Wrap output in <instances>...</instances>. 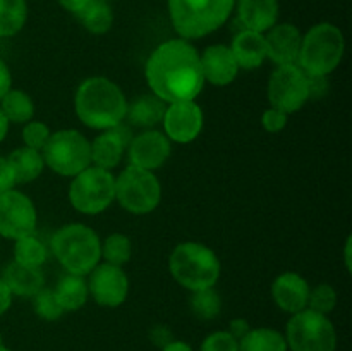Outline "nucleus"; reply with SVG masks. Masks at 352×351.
<instances>
[{
  "instance_id": "1",
  "label": "nucleus",
  "mask_w": 352,
  "mask_h": 351,
  "mask_svg": "<svg viewBox=\"0 0 352 351\" xmlns=\"http://www.w3.org/2000/svg\"><path fill=\"white\" fill-rule=\"evenodd\" d=\"M148 86L165 103L196 100L205 86L199 52L184 38L158 45L146 61Z\"/></svg>"
},
{
  "instance_id": "2",
  "label": "nucleus",
  "mask_w": 352,
  "mask_h": 351,
  "mask_svg": "<svg viewBox=\"0 0 352 351\" xmlns=\"http://www.w3.org/2000/svg\"><path fill=\"white\" fill-rule=\"evenodd\" d=\"M78 119L91 129L107 131L126 119L127 100L117 83L105 76H93L78 86L74 95Z\"/></svg>"
},
{
  "instance_id": "3",
  "label": "nucleus",
  "mask_w": 352,
  "mask_h": 351,
  "mask_svg": "<svg viewBox=\"0 0 352 351\" xmlns=\"http://www.w3.org/2000/svg\"><path fill=\"white\" fill-rule=\"evenodd\" d=\"M50 248L69 274L88 275L102 260V241L95 229L85 224L58 227L52 236Z\"/></svg>"
},
{
  "instance_id": "4",
  "label": "nucleus",
  "mask_w": 352,
  "mask_h": 351,
  "mask_svg": "<svg viewBox=\"0 0 352 351\" xmlns=\"http://www.w3.org/2000/svg\"><path fill=\"white\" fill-rule=\"evenodd\" d=\"M220 268L215 251L198 241L179 243L168 258V270L174 281L191 292L213 288L220 277Z\"/></svg>"
},
{
  "instance_id": "5",
  "label": "nucleus",
  "mask_w": 352,
  "mask_h": 351,
  "mask_svg": "<svg viewBox=\"0 0 352 351\" xmlns=\"http://www.w3.org/2000/svg\"><path fill=\"white\" fill-rule=\"evenodd\" d=\"M236 0H168V16L177 34L196 40L226 24Z\"/></svg>"
},
{
  "instance_id": "6",
  "label": "nucleus",
  "mask_w": 352,
  "mask_h": 351,
  "mask_svg": "<svg viewBox=\"0 0 352 351\" xmlns=\"http://www.w3.org/2000/svg\"><path fill=\"white\" fill-rule=\"evenodd\" d=\"M346 52L344 34L336 24L318 23L302 36L298 65L308 76H327L336 71Z\"/></svg>"
},
{
  "instance_id": "7",
  "label": "nucleus",
  "mask_w": 352,
  "mask_h": 351,
  "mask_svg": "<svg viewBox=\"0 0 352 351\" xmlns=\"http://www.w3.org/2000/svg\"><path fill=\"white\" fill-rule=\"evenodd\" d=\"M43 162L55 174L74 178L91 165V141L78 129H60L50 134L41 150Z\"/></svg>"
},
{
  "instance_id": "8",
  "label": "nucleus",
  "mask_w": 352,
  "mask_h": 351,
  "mask_svg": "<svg viewBox=\"0 0 352 351\" xmlns=\"http://www.w3.org/2000/svg\"><path fill=\"white\" fill-rule=\"evenodd\" d=\"M116 200V178L110 171L89 165L72 178L69 202L72 209L86 215H96Z\"/></svg>"
},
{
  "instance_id": "9",
  "label": "nucleus",
  "mask_w": 352,
  "mask_h": 351,
  "mask_svg": "<svg viewBox=\"0 0 352 351\" xmlns=\"http://www.w3.org/2000/svg\"><path fill=\"white\" fill-rule=\"evenodd\" d=\"M284 336L291 351L337 350V330L332 320L309 308L301 310L289 319Z\"/></svg>"
},
{
  "instance_id": "10",
  "label": "nucleus",
  "mask_w": 352,
  "mask_h": 351,
  "mask_svg": "<svg viewBox=\"0 0 352 351\" xmlns=\"http://www.w3.org/2000/svg\"><path fill=\"white\" fill-rule=\"evenodd\" d=\"M116 200L129 213L144 215L160 205L162 184L151 171L129 165L116 178Z\"/></svg>"
},
{
  "instance_id": "11",
  "label": "nucleus",
  "mask_w": 352,
  "mask_h": 351,
  "mask_svg": "<svg viewBox=\"0 0 352 351\" xmlns=\"http://www.w3.org/2000/svg\"><path fill=\"white\" fill-rule=\"evenodd\" d=\"M268 102L284 114H294L305 107L309 96L308 74L298 64L277 65L268 79Z\"/></svg>"
},
{
  "instance_id": "12",
  "label": "nucleus",
  "mask_w": 352,
  "mask_h": 351,
  "mask_svg": "<svg viewBox=\"0 0 352 351\" xmlns=\"http://www.w3.org/2000/svg\"><path fill=\"white\" fill-rule=\"evenodd\" d=\"M36 229V209L30 196L17 189L0 195V236L6 240L34 234Z\"/></svg>"
},
{
  "instance_id": "13",
  "label": "nucleus",
  "mask_w": 352,
  "mask_h": 351,
  "mask_svg": "<svg viewBox=\"0 0 352 351\" xmlns=\"http://www.w3.org/2000/svg\"><path fill=\"white\" fill-rule=\"evenodd\" d=\"M88 292L95 303L107 308H117L129 295V279L122 267L112 264H98L89 272Z\"/></svg>"
},
{
  "instance_id": "14",
  "label": "nucleus",
  "mask_w": 352,
  "mask_h": 351,
  "mask_svg": "<svg viewBox=\"0 0 352 351\" xmlns=\"http://www.w3.org/2000/svg\"><path fill=\"white\" fill-rule=\"evenodd\" d=\"M203 110L195 100L167 103L164 119V134L174 143H191L203 131Z\"/></svg>"
},
{
  "instance_id": "15",
  "label": "nucleus",
  "mask_w": 352,
  "mask_h": 351,
  "mask_svg": "<svg viewBox=\"0 0 352 351\" xmlns=\"http://www.w3.org/2000/svg\"><path fill=\"white\" fill-rule=\"evenodd\" d=\"M127 160L134 167L157 171L172 153V141L157 129H146L131 138L127 145Z\"/></svg>"
},
{
  "instance_id": "16",
  "label": "nucleus",
  "mask_w": 352,
  "mask_h": 351,
  "mask_svg": "<svg viewBox=\"0 0 352 351\" xmlns=\"http://www.w3.org/2000/svg\"><path fill=\"white\" fill-rule=\"evenodd\" d=\"M265 41H267V58H270L274 64H298L302 41V34L298 26L291 23H277L265 33Z\"/></svg>"
},
{
  "instance_id": "17",
  "label": "nucleus",
  "mask_w": 352,
  "mask_h": 351,
  "mask_svg": "<svg viewBox=\"0 0 352 351\" xmlns=\"http://www.w3.org/2000/svg\"><path fill=\"white\" fill-rule=\"evenodd\" d=\"M205 83L215 86H227L239 74V65L232 50L227 45H210L199 55Z\"/></svg>"
},
{
  "instance_id": "18",
  "label": "nucleus",
  "mask_w": 352,
  "mask_h": 351,
  "mask_svg": "<svg viewBox=\"0 0 352 351\" xmlns=\"http://www.w3.org/2000/svg\"><path fill=\"white\" fill-rule=\"evenodd\" d=\"M309 289L308 281L298 272H284L275 277L270 292L278 308L294 315L308 306Z\"/></svg>"
},
{
  "instance_id": "19",
  "label": "nucleus",
  "mask_w": 352,
  "mask_h": 351,
  "mask_svg": "<svg viewBox=\"0 0 352 351\" xmlns=\"http://www.w3.org/2000/svg\"><path fill=\"white\" fill-rule=\"evenodd\" d=\"M129 141L127 133L120 129V126L103 131L91 141V164L95 167L112 171L122 160Z\"/></svg>"
},
{
  "instance_id": "20",
  "label": "nucleus",
  "mask_w": 352,
  "mask_h": 351,
  "mask_svg": "<svg viewBox=\"0 0 352 351\" xmlns=\"http://www.w3.org/2000/svg\"><path fill=\"white\" fill-rule=\"evenodd\" d=\"M237 17L244 30L267 33L278 21V0H236Z\"/></svg>"
},
{
  "instance_id": "21",
  "label": "nucleus",
  "mask_w": 352,
  "mask_h": 351,
  "mask_svg": "<svg viewBox=\"0 0 352 351\" xmlns=\"http://www.w3.org/2000/svg\"><path fill=\"white\" fill-rule=\"evenodd\" d=\"M234 57H236L239 69L253 71L263 65L267 61V41L265 33H256L251 30H243L234 36L230 45Z\"/></svg>"
},
{
  "instance_id": "22",
  "label": "nucleus",
  "mask_w": 352,
  "mask_h": 351,
  "mask_svg": "<svg viewBox=\"0 0 352 351\" xmlns=\"http://www.w3.org/2000/svg\"><path fill=\"white\" fill-rule=\"evenodd\" d=\"M0 279L6 282L12 296L33 298L45 286V275L41 272V267H28V265H21L14 260L7 265Z\"/></svg>"
},
{
  "instance_id": "23",
  "label": "nucleus",
  "mask_w": 352,
  "mask_h": 351,
  "mask_svg": "<svg viewBox=\"0 0 352 351\" xmlns=\"http://www.w3.org/2000/svg\"><path fill=\"white\" fill-rule=\"evenodd\" d=\"M165 109H167V103L158 98V96H155L153 93L141 95L131 103H127L126 119L133 126L150 129V127H155L157 124L162 123Z\"/></svg>"
},
{
  "instance_id": "24",
  "label": "nucleus",
  "mask_w": 352,
  "mask_h": 351,
  "mask_svg": "<svg viewBox=\"0 0 352 351\" xmlns=\"http://www.w3.org/2000/svg\"><path fill=\"white\" fill-rule=\"evenodd\" d=\"M9 160L10 169L14 172V179H16V184H28V182L34 181L41 176L45 169L43 155L41 151L33 150V148L21 147L16 148L14 151H10V155L7 157Z\"/></svg>"
},
{
  "instance_id": "25",
  "label": "nucleus",
  "mask_w": 352,
  "mask_h": 351,
  "mask_svg": "<svg viewBox=\"0 0 352 351\" xmlns=\"http://www.w3.org/2000/svg\"><path fill=\"white\" fill-rule=\"evenodd\" d=\"M54 292L64 312H76V310L82 308L89 296L85 275L69 274V272L58 279Z\"/></svg>"
},
{
  "instance_id": "26",
  "label": "nucleus",
  "mask_w": 352,
  "mask_h": 351,
  "mask_svg": "<svg viewBox=\"0 0 352 351\" xmlns=\"http://www.w3.org/2000/svg\"><path fill=\"white\" fill-rule=\"evenodd\" d=\"M239 351H289L285 336L272 327H251L239 339Z\"/></svg>"
},
{
  "instance_id": "27",
  "label": "nucleus",
  "mask_w": 352,
  "mask_h": 351,
  "mask_svg": "<svg viewBox=\"0 0 352 351\" xmlns=\"http://www.w3.org/2000/svg\"><path fill=\"white\" fill-rule=\"evenodd\" d=\"M0 110L9 124H26L34 117V102L23 89L10 88L0 100Z\"/></svg>"
},
{
  "instance_id": "28",
  "label": "nucleus",
  "mask_w": 352,
  "mask_h": 351,
  "mask_svg": "<svg viewBox=\"0 0 352 351\" xmlns=\"http://www.w3.org/2000/svg\"><path fill=\"white\" fill-rule=\"evenodd\" d=\"M78 19L85 26L86 31L93 34H105L110 31L113 24V10L109 2L105 0H91L88 6L82 9Z\"/></svg>"
},
{
  "instance_id": "29",
  "label": "nucleus",
  "mask_w": 352,
  "mask_h": 351,
  "mask_svg": "<svg viewBox=\"0 0 352 351\" xmlns=\"http://www.w3.org/2000/svg\"><path fill=\"white\" fill-rule=\"evenodd\" d=\"M28 19L26 0H0V38L19 33Z\"/></svg>"
},
{
  "instance_id": "30",
  "label": "nucleus",
  "mask_w": 352,
  "mask_h": 351,
  "mask_svg": "<svg viewBox=\"0 0 352 351\" xmlns=\"http://www.w3.org/2000/svg\"><path fill=\"white\" fill-rule=\"evenodd\" d=\"M48 250L34 234L16 240L14 244V262L28 267H41L47 262Z\"/></svg>"
},
{
  "instance_id": "31",
  "label": "nucleus",
  "mask_w": 352,
  "mask_h": 351,
  "mask_svg": "<svg viewBox=\"0 0 352 351\" xmlns=\"http://www.w3.org/2000/svg\"><path fill=\"white\" fill-rule=\"evenodd\" d=\"M133 257V243L122 233H112L102 243V258L105 264L122 267Z\"/></svg>"
},
{
  "instance_id": "32",
  "label": "nucleus",
  "mask_w": 352,
  "mask_h": 351,
  "mask_svg": "<svg viewBox=\"0 0 352 351\" xmlns=\"http://www.w3.org/2000/svg\"><path fill=\"white\" fill-rule=\"evenodd\" d=\"M189 306L199 320H213L222 312V299L213 288L201 289V291L192 292Z\"/></svg>"
},
{
  "instance_id": "33",
  "label": "nucleus",
  "mask_w": 352,
  "mask_h": 351,
  "mask_svg": "<svg viewBox=\"0 0 352 351\" xmlns=\"http://www.w3.org/2000/svg\"><path fill=\"white\" fill-rule=\"evenodd\" d=\"M337 291L333 286L322 282V284L315 286L313 289H309L308 296V306L306 308L313 310L316 313H323V315H329L330 312H333L337 306Z\"/></svg>"
},
{
  "instance_id": "34",
  "label": "nucleus",
  "mask_w": 352,
  "mask_h": 351,
  "mask_svg": "<svg viewBox=\"0 0 352 351\" xmlns=\"http://www.w3.org/2000/svg\"><path fill=\"white\" fill-rule=\"evenodd\" d=\"M33 308L40 319L48 320V322H54L58 320L64 315V308L60 306V303L57 301V296H55L54 289L41 288L36 295L33 296Z\"/></svg>"
},
{
  "instance_id": "35",
  "label": "nucleus",
  "mask_w": 352,
  "mask_h": 351,
  "mask_svg": "<svg viewBox=\"0 0 352 351\" xmlns=\"http://www.w3.org/2000/svg\"><path fill=\"white\" fill-rule=\"evenodd\" d=\"M50 134H52V131L47 124L41 123V120L31 119L30 123L24 124V127H23L24 147L41 151L43 150L45 145H47Z\"/></svg>"
},
{
  "instance_id": "36",
  "label": "nucleus",
  "mask_w": 352,
  "mask_h": 351,
  "mask_svg": "<svg viewBox=\"0 0 352 351\" xmlns=\"http://www.w3.org/2000/svg\"><path fill=\"white\" fill-rule=\"evenodd\" d=\"M199 351H239V341L229 330H215L203 339Z\"/></svg>"
},
{
  "instance_id": "37",
  "label": "nucleus",
  "mask_w": 352,
  "mask_h": 351,
  "mask_svg": "<svg viewBox=\"0 0 352 351\" xmlns=\"http://www.w3.org/2000/svg\"><path fill=\"white\" fill-rule=\"evenodd\" d=\"M261 126H263V129L267 131V133H280V131L287 126V114L270 107V109H267L261 114Z\"/></svg>"
},
{
  "instance_id": "38",
  "label": "nucleus",
  "mask_w": 352,
  "mask_h": 351,
  "mask_svg": "<svg viewBox=\"0 0 352 351\" xmlns=\"http://www.w3.org/2000/svg\"><path fill=\"white\" fill-rule=\"evenodd\" d=\"M14 186H16V179H14L9 160L7 157H0V195L14 189Z\"/></svg>"
},
{
  "instance_id": "39",
  "label": "nucleus",
  "mask_w": 352,
  "mask_h": 351,
  "mask_svg": "<svg viewBox=\"0 0 352 351\" xmlns=\"http://www.w3.org/2000/svg\"><path fill=\"white\" fill-rule=\"evenodd\" d=\"M10 88H12V74H10V69L6 64V61L0 58V100Z\"/></svg>"
},
{
  "instance_id": "40",
  "label": "nucleus",
  "mask_w": 352,
  "mask_h": 351,
  "mask_svg": "<svg viewBox=\"0 0 352 351\" xmlns=\"http://www.w3.org/2000/svg\"><path fill=\"white\" fill-rule=\"evenodd\" d=\"M250 329L251 326L246 319H232L229 323V332L232 334L237 341H239L241 337L246 336V334L250 332Z\"/></svg>"
},
{
  "instance_id": "41",
  "label": "nucleus",
  "mask_w": 352,
  "mask_h": 351,
  "mask_svg": "<svg viewBox=\"0 0 352 351\" xmlns=\"http://www.w3.org/2000/svg\"><path fill=\"white\" fill-rule=\"evenodd\" d=\"M150 336H151V341H153V343L157 344V346H160V348H164L165 344H168L172 341L170 330H168L165 326L155 327V329L151 330Z\"/></svg>"
},
{
  "instance_id": "42",
  "label": "nucleus",
  "mask_w": 352,
  "mask_h": 351,
  "mask_svg": "<svg viewBox=\"0 0 352 351\" xmlns=\"http://www.w3.org/2000/svg\"><path fill=\"white\" fill-rule=\"evenodd\" d=\"M89 2H91V0H58V3H60L62 9L67 10V12H71V14H74L76 17L82 12V9H85Z\"/></svg>"
},
{
  "instance_id": "43",
  "label": "nucleus",
  "mask_w": 352,
  "mask_h": 351,
  "mask_svg": "<svg viewBox=\"0 0 352 351\" xmlns=\"http://www.w3.org/2000/svg\"><path fill=\"white\" fill-rule=\"evenodd\" d=\"M10 305H12V292L9 291L6 282L0 279V317L10 308Z\"/></svg>"
},
{
  "instance_id": "44",
  "label": "nucleus",
  "mask_w": 352,
  "mask_h": 351,
  "mask_svg": "<svg viewBox=\"0 0 352 351\" xmlns=\"http://www.w3.org/2000/svg\"><path fill=\"white\" fill-rule=\"evenodd\" d=\"M162 351H192V348L188 343H184V341L172 339L170 343L162 348Z\"/></svg>"
},
{
  "instance_id": "45",
  "label": "nucleus",
  "mask_w": 352,
  "mask_h": 351,
  "mask_svg": "<svg viewBox=\"0 0 352 351\" xmlns=\"http://www.w3.org/2000/svg\"><path fill=\"white\" fill-rule=\"evenodd\" d=\"M7 133H9V120L6 119L3 112H2V110H0V143H2V141L6 140Z\"/></svg>"
},
{
  "instance_id": "46",
  "label": "nucleus",
  "mask_w": 352,
  "mask_h": 351,
  "mask_svg": "<svg viewBox=\"0 0 352 351\" xmlns=\"http://www.w3.org/2000/svg\"><path fill=\"white\" fill-rule=\"evenodd\" d=\"M351 243H352V237L349 236L346 241V251H344V260H346V268L351 270Z\"/></svg>"
},
{
  "instance_id": "47",
  "label": "nucleus",
  "mask_w": 352,
  "mask_h": 351,
  "mask_svg": "<svg viewBox=\"0 0 352 351\" xmlns=\"http://www.w3.org/2000/svg\"><path fill=\"white\" fill-rule=\"evenodd\" d=\"M0 351H12V350H9V348H6V346H3V344H2V346H0Z\"/></svg>"
},
{
  "instance_id": "48",
  "label": "nucleus",
  "mask_w": 352,
  "mask_h": 351,
  "mask_svg": "<svg viewBox=\"0 0 352 351\" xmlns=\"http://www.w3.org/2000/svg\"><path fill=\"white\" fill-rule=\"evenodd\" d=\"M0 346H2V336H0Z\"/></svg>"
},
{
  "instance_id": "49",
  "label": "nucleus",
  "mask_w": 352,
  "mask_h": 351,
  "mask_svg": "<svg viewBox=\"0 0 352 351\" xmlns=\"http://www.w3.org/2000/svg\"><path fill=\"white\" fill-rule=\"evenodd\" d=\"M105 2H110V0H105Z\"/></svg>"
}]
</instances>
